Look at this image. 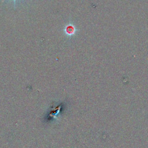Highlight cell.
<instances>
[{
	"instance_id": "obj_1",
	"label": "cell",
	"mask_w": 148,
	"mask_h": 148,
	"mask_svg": "<svg viewBox=\"0 0 148 148\" xmlns=\"http://www.w3.org/2000/svg\"><path fill=\"white\" fill-rule=\"evenodd\" d=\"M13 2H14V8L16 9V0H13Z\"/></svg>"
}]
</instances>
